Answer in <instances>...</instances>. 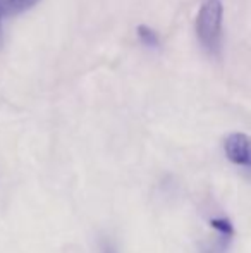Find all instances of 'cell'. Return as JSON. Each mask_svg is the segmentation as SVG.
I'll return each instance as SVG.
<instances>
[{
	"mask_svg": "<svg viewBox=\"0 0 251 253\" xmlns=\"http://www.w3.org/2000/svg\"><path fill=\"white\" fill-rule=\"evenodd\" d=\"M224 5L220 0H205L196 17V35L208 52H217L222 42Z\"/></svg>",
	"mask_w": 251,
	"mask_h": 253,
	"instance_id": "obj_1",
	"label": "cell"
},
{
	"mask_svg": "<svg viewBox=\"0 0 251 253\" xmlns=\"http://www.w3.org/2000/svg\"><path fill=\"white\" fill-rule=\"evenodd\" d=\"M224 150L232 164L251 169V136L245 133H232L225 138Z\"/></svg>",
	"mask_w": 251,
	"mask_h": 253,
	"instance_id": "obj_2",
	"label": "cell"
},
{
	"mask_svg": "<svg viewBox=\"0 0 251 253\" xmlns=\"http://www.w3.org/2000/svg\"><path fill=\"white\" fill-rule=\"evenodd\" d=\"M40 0H0V14L10 16V14H19L23 10L31 9Z\"/></svg>",
	"mask_w": 251,
	"mask_h": 253,
	"instance_id": "obj_3",
	"label": "cell"
},
{
	"mask_svg": "<svg viewBox=\"0 0 251 253\" xmlns=\"http://www.w3.org/2000/svg\"><path fill=\"white\" fill-rule=\"evenodd\" d=\"M138 38H140L141 43L146 45V47H150V48H158V45H160V38H158V35L155 33L151 28L144 26V24L138 26Z\"/></svg>",
	"mask_w": 251,
	"mask_h": 253,
	"instance_id": "obj_4",
	"label": "cell"
},
{
	"mask_svg": "<svg viewBox=\"0 0 251 253\" xmlns=\"http://www.w3.org/2000/svg\"><path fill=\"white\" fill-rule=\"evenodd\" d=\"M210 226L214 227L215 231H218L222 238L231 240V238L234 236V227H232V224L229 219H212Z\"/></svg>",
	"mask_w": 251,
	"mask_h": 253,
	"instance_id": "obj_5",
	"label": "cell"
},
{
	"mask_svg": "<svg viewBox=\"0 0 251 253\" xmlns=\"http://www.w3.org/2000/svg\"><path fill=\"white\" fill-rule=\"evenodd\" d=\"M2 17H3V16H2V14H0V23H2Z\"/></svg>",
	"mask_w": 251,
	"mask_h": 253,
	"instance_id": "obj_6",
	"label": "cell"
},
{
	"mask_svg": "<svg viewBox=\"0 0 251 253\" xmlns=\"http://www.w3.org/2000/svg\"><path fill=\"white\" fill-rule=\"evenodd\" d=\"M207 253H210V252H207Z\"/></svg>",
	"mask_w": 251,
	"mask_h": 253,
	"instance_id": "obj_7",
	"label": "cell"
}]
</instances>
